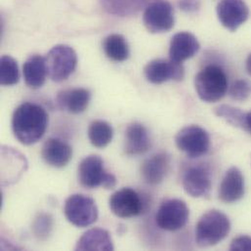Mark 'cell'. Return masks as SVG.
Masks as SVG:
<instances>
[{"label": "cell", "mask_w": 251, "mask_h": 251, "mask_svg": "<svg viewBox=\"0 0 251 251\" xmlns=\"http://www.w3.org/2000/svg\"><path fill=\"white\" fill-rule=\"evenodd\" d=\"M48 122V114L41 106L24 103L13 114L12 130L21 144L29 146L37 143L44 136Z\"/></svg>", "instance_id": "1"}, {"label": "cell", "mask_w": 251, "mask_h": 251, "mask_svg": "<svg viewBox=\"0 0 251 251\" xmlns=\"http://www.w3.org/2000/svg\"><path fill=\"white\" fill-rule=\"evenodd\" d=\"M230 231L229 217L220 210H209L197 223L196 243L201 248L214 247L226 239Z\"/></svg>", "instance_id": "2"}, {"label": "cell", "mask_w": 251, "mask_h": 251, "mask_svg": "<svg viewBox=\"0 0 251 251\" xmlns=\"http://www.w3.org/2000/svg\"><path fill=\"white\" fill-rule=\"evenodd\" d=\"M195 88L198 96L203 102H218L229 91L228 76L221 67L208 65L197 75Z\"/></svg>", "instance_id": "3"}, {"label": "cell", "mask_w": 251, "mask_h": 251, "mask_svg": "<svg viewBox=\"0 0 251 251\" xmlns=\"http://www.w3.org/2000/svg\"><path fill=\"white\" fill-rule=\"evenodd\" d=\"M78 181L87 189L103 187L111 190L117 186L116 176L105 169L103 158L97 154L88 155L79 163Z\"/></svg>", "instance_id": "4"}, {"label": "cell", "mask_w": 251, "mask_h": 251, "mask_svg": "<svg viewBox=\"0 0 251 251\" xmlns=\"http://www.w3.org/2000/svg\"><path fill=\"white\" fill-rule=\"evenodd\" d=\"M48 76L55 82L68 79L77 66V55L69 45L54 46L45 57Z\"/></svg>", "instance_id": "5"}, {"label": "cell", "mask_w": 251, "mask_h": 251, "mask_svg": "<svg viewBox=\"0 0 251 251\" xmlns=\"http://www.w3.org/2000/svg\"><path fill=\"white\" fill-rule=\"evenodd\" d=\"M64 212L68 221L79 228H85L94 224L99 216L95 201L81 194H75L67 199Z\"/></svg>", "instance_id": "6"}, {"label": "cell", "mask_w": 251, "mask_h": 251, "mask_svg": "<svg viewBox=\"0 0 251 251\" xmlns=\"http://www.w3.org/2000/svg\"><path fill=\"white\" fill-rule=\"evenodd\" d=\"M189 217L190 210L184 201L169 199L159 205L155 214V223L161 230L176 232L187 225Z\"/></svg>", "instance_id": "7"}, {"label": "cell", "mask_w": 251, "mask_h": 251, "mask_svg": "<svg viewBox=\"0 0 251 251\" xmlns=\"http://www.w3.org/2000/svg\"><path fill=\"white\" fill-rule=\"evenodd\" d=\"M177 148L189 157L204 155L210 148V137L205 129L199 126L183 127L175 136Z\"/></svg>", "instance_id": "8"}, {"label": "cell", "mask_w": 251, "mask_h": 251, "mask_svg": "<svg viewBox=\"0 0 251 251\" xmlns=\"http://www.w3.org/2000/svg\"><path fill=\"white\" fill-rule=\"evenodd\" d=\"M143 22L151 33H162L171 30L175 24L174 10L166 0H153L145 9Z\"/></svg>", "instance_id": "9"}, {"label": "cell", "mask_w": 251, "mask_h": 251, "mask_svg": "<svg viewBox=\"0 0 251 251\" xmlns=\"http://www.w3.org/2000/svg\"><path fill=\"white\" fill-rule=\"evenodd\" d=\"M111 211L120 218H132L143 213L146 203L139 193L124 188L114 193L109 201Z\"/></svg>", "instance_id": "10"}, {"label": "cell", "mask_w": 251, "mask_h": 251, "mask_svg": "<svg viewBox=\"0 0 251 251\" xmlns=\"http://www.w3.org/2000/svg\"><path fill=\"white\" fill-rule=\"evenodd\" d=\"M144 75L147 80L152 84H162L169 80L181 81L185 75V70L182 64L164 59H155L149 62Z\"/></svg>", "instance_id": "11"}, {"label": "cell", "mask_w": 251, "mask_h": 251, "mask_svg": "<svg viewBox=\"0 0 251 251\" xmlns=\"http://www.w3.org/2000/svg\"><path fill=\"white\" fill-rule=\"evenodd\" d=\"M221 25L230 31H236L250 17V8L245 0H221L216 8Z\"/></svg>", "instance_id": "12"}, {"label": "cell", "mask_w": 251, "mask_h": 251, "mask_svg": "<svg viewBox=\"0 0 251 251\" xmlns=\"http://www.w3.org/2000/svg\"><path fill=\"white\" fill-rule=\"evenodd\" d=\"M171 159L167 152L160 151L144 160L140 172L144 182L151 186L160 184L170 170Z\"/></svg>", "instance_id": "13"}, {"label": "cell", "mask_w": 251, "mask_h": 251, "mask_svg": "<svg viewBox=\"0 0 251 251\" xmlns=\"http://www.w3.org/2000/svg\"><path fill=\"white\" fill-rule=\"evenodd\" d=\"M183 188L192 198L200 199L208 197L212 188L209 172L201 166L189 168L183 177Z\"/></svg>", "instance_id": "14"}, {"label": "cell", "mask_w": 251, "mask_h": 251, "mask_svg": "<svg viewBox=\"0 0 251 251\" xmlns=\"http://www.w3.org/2000/svg\"><path fill=\"white\" fill-rule=\"evenodd\" d=\"M245 177L238 167H231L225 173L219 186L218 196L225 203H234L242 200L245 196Z\"/></svg>", "instance_id": "15"}, {"label": "cell", "mask_w": 251, "mask_h": 251, "mask_svg": "<svg viewBox=\"0 0 251 251\" xmlns=\"http://www.w3.org/2000/svg\"><path fill=\"white\" fill-rule=\"evenodd\" d=\"M198 38L191 32L181 31L173 35L169 46V59L175 63L183 62L194 57L200 50Z\"/></svg>", "instance_id": "16"}, {"label": "cell", "mask_w": 251, "mask_h": 251, "mask_svg": "<svg viewBox=\"0 0 251 251\" xmlns=\"http://www.w3.org/2000/svg\"><path fill=\"white\" fill-rule=\"evenodd\" d=\"M41 156L48 165L55 168H62L71 161L73 148L63 140L50 138L43 144Z\"/></svg>", "instance_id": "17"}, {"label": "cell", "mask_w": 251, "mask_h": 251, "mask_svg": "<svg viewBox=\"0 0 251 251\" xmlns=\"http://www.w3.org/2000/svg\"><path fill=\"white\" fill-rule=\"evenodd\" d=\"M151 148L148 129L140 123H133L126 128L125 151L127 155H141Z\"/></svg>", "instance_id": "18"}, {"label": "cell", "mask_w": 251, "mask_h": 251, "mask_svg": "<svg viewBox=\"0 0 251 251\" xmlns=\"http://www.w3.org/2000/svg\"><path fill=\"white\" fill-rule=\"evenodd\" d=\"M91 93L85 88H75L65 90L57 96V103L62 110L71 114L78 115L83 113L89 106Z\"/></svg>", "instance_id": "19"}, {"label": "cell", "mask_w": 251, "mask_h": 251, "mask_svg": "<svg viewBox=\"0 0 251 251\" xmlns=\"http://www.w3.org/2000/svg\"><path fill=\"white\" fill-rule=\"evenodd\" d=\"M115 250L110 233L104 229L94 228L85 232L78 240L75 251H112Z\"/></svg>", "instance_id": "20"}, {"label": "cell", "mask_w": 251, "mask_h": 251, "mask_svg": "<svg viewBox=\"0 0 251 251\" xmlns=\"http://www.w3.org/2000/svg\"><path fill=\"white\" fill-rule=\"evenodd\" d=\"M23 75L28 87L32 89L42 87L48 75L45 58L40 55L30 56L23 66Z\"/></svg>", "instance_id": "21"}, {"label": "cell", "mask_w": 251, "mask_h": 251, "mask_svg": "<svg viewBox=\"0 0 251 251\" xmlns=\"http://www.w3.org/2000/svg\"><path fill=\"white\" fill-rule=\"evenodd\" d=\"M106 56L114 62H125L129 58V45L126 37L119 33L107 36L103 42Z\"/></svg>", "instance_id": "22"}, {"label": "cell", "mask_w": 251, "mask_h": 251, "mask_svg": "<svg viewBox=\"0 0 251 251\" xmlns=\"http://www.w3.org/2000/svg\"><path fill=\"white\" fill-rule=\"evenodd\" d=\"M114 129L110 124L104 121H95L88 128V138L96 148H105L113 140Z\"/></svg>", "instance_id": "23"}, {"label": "cell", "mask_w": 251, "mask_h": 251, "mask_svg": "<svg viewBox=\"0 0 251 251\" xmlns=\"http://www.w3.org/2000/svg\"><path fill=\"white\" fill-rule=\"evenodd\" d=\"M102 6L110 14L128 16L139 12L148 0H101Z\"/></svg>", "instance_id": "24"}, {"label": "cell", "mask_w": 251, "mask_h": 251, "mask_svg": "<svg viewBox=\"0 0 251 251\" xmlns=\"http://www.w3.org/2000/svg\"><path fill=\"white\" fill-rule=\"evenodd\" d=\"M214 114L225 121L228 125L245 129V122H246V115L241 109L230 106V105H220L214 110Z\"/></svg>", "instance_id": "25"}, {"label": "cell", "mask_w": 251, "mask_h": 251, "mask_svg": "<svg viewBox=\"0 0 251 251\" xmlns=\"http://www.w3.org/2000/svg\"><path fill=\"white\" fill-rule=\"evenodd\" d=\"M1 75L0 83L3 86H12L20 80V71L16 60L10 56L1 58Z\"/></svg>", "instance_id": "26"}, {"label": "cell", "mask_w": 251, "mask_h": 251, "mask_svg": "<svg viewBox=\"0 0 251 251\" xmlns=\"http://www.w3.org/2000/svg\"><path fill=\"white\" fill-rule=\"evenodd\" d=\"M229 95L238 102L247 101L251 96V83L247 79H238L229 87Z\"/></svg>", "instance_id": "27"}, {"label": "cell", "mask_w": 251, "mask_h": 251, "mask_svg": "<svg viewBox=\"0 0 251 251\" xmlns=\"http://www.w3.org/2000/svg\"><path fill=\"white\" fill-rule=\"evenodd\" d=\"M52 227H53V220L51 216L48 214L42 213L35 218L32 225V230L35 237H37L40 240H44L50 235Z\"/></svg>", "instance_id": "28"}, {"label": "cell", "mask_w": 251, "mask_h": 251, "mask_svg": "<svg viewBox=\"0 0 251 251\" xmlns=\"http://www.w3.org/2000/svg\"><path fill=\"white\" fill-rule=\"evenodd\" d=\"M230 251H251V237L245 235L236 237L231 243Z\"/></svg>", "instance_id": "29"}, {"label": "cell", "mask_w": 251, "mask_h": 251, "mask_svg": "<svg viewBox=\"0 0 251 251\" xmlns=\"http://www.w3.org/2000/svg\"><path fill=\"white\" fill-rule=\"evenodd\" d=\"M201 0H179V7L186 13H195L200 10Z\"/></svg>", "instance_id": "30"}, {"label": "cell", "mask_w": 251, "mask_h": 251, "mask_svg": "<svg viewBox=\"0 0 251 251\" xmlns=\"http://www.w3.org/2000/svg\"><path fill=\"white\" fill-rule=\"evenodd\" d=\"M245 130L251 134V112L247 113L246 122H245Z\"/></svg>", "instance_id": "31"}, {"label": "cell", "mask_w": 251, "mask_h": 251, "mask_svg": "<svg viewBox=\"0 0 251 251\" xmlns=\"http://www.w3.org/2000/svg\"><path fill=\"white\" fill-rule=\"evenodd\" d=\"M246 67H247V71L248 73L251 75V54H250V56L248 57L247 59V64H246Z\"/></svg>", "instance_id": "32"}]
</instances>
